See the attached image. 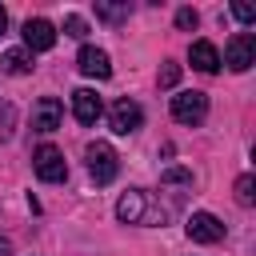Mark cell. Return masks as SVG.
I'll list each match as a JSON object with an SVG mask.
<instances>
[{
	"mask_svg": "<svg viewBox=\"0 0 256 256\" xmlns=\"http://www.w3.org/2000/svg\"><path fill=\"white\" fill-rule=\"evenodd\" d=\"M196 24H200L196 8H180V12H176V28H196Z\"/></svg>",
	"mask_w": 256,
	"mask_h": 256,
	"instance_id": "d6986e66",
	"label": "cell"
},
{
	"mask_svg": "<svg viewBox=\"0 0 256 256\" xmlns=\"http://www.w3.org/2000/svg\"><path fill=\"white\" fill-rule=\"evenodd\" d=\"M64 120V104L56 96H40L32 104V132H56Z\"/></svg>",
	"mask_w": 256,
	"mask_h": 256,
	"instance_id": "8992f818",
	"label": "cell"
},
{
	"mask_svg": "<svg viewBox=\"0 0 256 256\" xmlns=\"http://www.w3.org/2000/svg\"><path fill=\"white\" fill-rule=\"evenodd\" d=\"M232 16H236L240 24H252V20H256V8H252V4H232Z\"/></svg>",
	"mask_w": 256,
	"mask_h": 256,
	"instance_id": "44dd1931",
	"label": "cell"
},
{
	"mask_svg": "<svg viewBox=\"0 0 256 256\" xmlns=\"http://www.w3.org/2000/svg\"><path fill=\"white\" fill-rule=\"evenodd\" d=\"M0 256H12V244L8 240H0Z\"/></svg>",
	"mask_w": 256,
	"mask_h": 256,
	"instance_id": "7402d4cb",
	"label": "cell"
},
{
	"mask_svg": "<svg viewBox=\"0 0 256 256\" xmlns=\"http://www.w3.org/2000/svg\"><path fill=\"white\" fill-rule=\"evenodd\" d=\"M220 64H228L232 72H248L252 64H256V36L252 32H236L228 44H224V60Z\"/></svg>",
	"mask_w": 256,
	"mask_h": 256,
	"instance_id": "7a4b0ae2",
	"label": "cell"
},
{
	"mask_svg": "<svg viewBox=\"0 0 256 256\" xmlns=\"http://www.w3.org/2000/svg\"><path fill=\"white\" fill-rule=\"evenodd\" d=\"M64 32L76 36V40H84V36H88V20H84V16H64Z\"/></svg>",
	"mask_w": 256,
	"mask_h": 256,
	"instance_id": "e0dca14e",
	"label": "cell"
},
{
	"mask_svg": "<svg viewBox=\"0 0 256 256\" xmlns=\"http://www.w3.org/2000/svg\"><path fill=\"white\" fill-rule=\"evenodd\" d=\"M116 220H124V224L144 220V192H140V188H128V192L116 200Z\"/></svg>",
	"mask_w": 256,
	"mask_h": 256,
	"instance_id": "7c38bea8",
	"label": "cell"
},
{
	"mask_svg": "<svg viewBox=\"0 0 256 256\" xmlns=\"http://www.w3.org/2000/svg\"><path fill=\"white\" fill-rule=\"evenodd\" d=\"M84 156H88V172H92L96 184H112V180H116V172H120V156L112 152V144L96 140V144H88Z\"/></svg>",
	"mask_w": 256,
	"mask_h": 256,
	"instance_id": "6da1fadb",
	"label": "cell"
},
{
	"mask_svg": "<svg viewBox=\"0 0 256 256\" xmlns=\"http://www.w3.org/2000/svg\"><path fill=\"white\" fill-rule=\"evenodd\" d=\"M4 28H8V12L0 8V32H4Z\"/></svg>",
	"mask_w": 256,
	"mask_h": 256,
	"instance_id": "603a6c76",
	"label": "cell"
},
{
	"mask_svg": "<svg viewBox=\"0 0 256 256\" xmlns=\"http://www.w3.org/2000/svg\"><path fill=\"white\" fill-rule=\"evenodd\" d=\"M188 60H192V68H196V72H216V68H220V52H216V44H212V40H192Z\"/></svg>",
	"mask_w": 256,
	"mask_h": 256,
	"instance_id": "8fae6325",
	"label": "cell"
},
{
	"mask_svg": "<svg viewBox=\"0 0 256 256\" xmlns=\"http://www.w3.org/2000/svg\"><path fill=\"white\" fill-rule=\"evenodd\" d=\"M56 44V28L48 20H28L24 24V52H48Z\"/></svg>",
	"mask_w": 256,
	"mask_h": 256,
	"instance_id": "9c48e42d",
	"label": "cell"
},
{
	"mask_svg": "<svg viewBox=\"0 0 256 256\" xmlns=\"http://www.w3.org/2000/svg\"><path fill=\"white\" fill-rule=\"evenodd\" d=\"M32 168H36V176H40L44 184H60V180L68 176L64 152H60V148H52V144H40V148H36V156H32Z\"/></svg>",
	"mask_w": 256,
	"mask_h": 256,
	"instance_id": "3957f363",
	"label": "cell"
},
{
	"mask_svg": "<svg viewBox=\"0 0 256 256\" xmlns=\"http://www.w3.org/2000/svg\"><path fill=\"white\" fill-rule=\"evenodd\" d=\"M12 128H16V108L0 100V140H12Z\"/></svg>",
	"mask_w": 256,
	"mask_h": 256,
	"instance_id": "2e32d148",
	"label": "cell"
},
{
	"mask_svg": "<svg viewBox=\"0 0 256 256\" xmlns=\"http://www.w3.org/2000/svg\"><path fill=\"white\" fill-rule=\"evenodd\" d=\"M76 68H80L84 76H92V80H108V76H112V60H108V52H104V48H92V44L80 48Z\"/></svg>",
	"mask_w": 256,
	"mask_h": 256,
	"instance_id": "ba28073f",
	"label": "cell"
},
{
	"mask_svg": "<svg viewBox=\"0 0 256 256\" xmlns=\"http://www.w3.org/2000/svg\"><path fill=\"white\" fill-rule=\"evenodd\" d=\"M176 80H180V64L168 60V64L160 68V88H176Z\"/></svg>",
	"mask_w": 256,
	"mask_h": 256,
	"instance_id": "ac0fdd59",
	"label": "cell"
},
{
	"mask_svg": "<svg viewBox=\"0 0 256 256\" xmlns=\"http://www.w3.org/2000/svg\"><path fill=\"white\" fill-rule=\"evenodd\" d=\"M236 204H244V208L256 204V176H252V172H244V176L236 180Z\"/></svg>",
	"mask_w": 256,
	"mask_h": 256,
	"instance_id": "9a60e30c",
	"label": "cell"
},
{
	"mask_svg": "<svg viewBox=\"0 0 256 256\" xmlns=\"http://www.w3.org/2000/svg\"><path fill=\"white\" fill-rule=\"evenodd\" d=\"M160 180H164V184H192V172H184V168H168Z\"/></svg>",
	"mask_w": 256,
	"mask_h": 256,
	"instance_id": "ffe728a7",
	"label": "cell"
},
{
	"mask_svg": "<svg viewBox=\"0 0 256 256\" xmlns=\"http://www.w3.org/2000/svg\"><path fill=\"white\" fill-rule=\"evenodd\" d=\"M108 124H112V132H120V136H128V132H136L140 124H144V108L136 104V100H116L112 104V112H108Z\"/></svg>",
	"mask_w": 256,
	"mask_h": 256,
	"instance_id": "5b68a950",
	"label": "cell"
},
{
	"mask_svg": "<svg viewBox=\"0 0 256 256\" xmlns=\"http://www.w3.org/2000/svg\"><path fill=\"white\" fill-rule=\"evenodd\" d=\"M208 116V96L204 92H176L172 96V120H180V124H200Z\"/></svg>",
	"mask_w": 256,
	"mask_h": 256,
	"instance_id": "277c9868",
	"label": "cell"
},
{
	"mask_svg": "<svg viewBox=\"0 0 256 256\" xmlns=\"http://www.w3.org/2000/svg\"><path fill=\"white\" fill-rule=\"evenodd\" d=\"M0 68H4L8 76H24V72H32V52L12 48V52H4V56H0Z\"/></svg>",
	"mask_w": 256,
	"mask_h": 256,
	"instance_id": "4fadbf2b",
	"label": "cell"
},
{
	"mask_svg": "<svg viewBox=\"0 0 256 256\" xmlns=\"http://www.w3.org/2000/svg\"><path fill=\"white\" fill-rule=\"evenodd\" d=\"M128 12H132V4H128V0H120V4L96 0V16H100V20H108V24H120V20H128Z\"/></svg>",
	"mask_w": 256,
	"mask_h": 256,
	"instance_id": "5bb4252c",
	"label": "cell"
},
{
	"mask_svg": "<svg viewBox=\"0 0 256 256\" xmlns=\"http://www.w3.org/2000/svg\"><path fill=\"white\" fill-rule=\"evenodd\" d=\"M188 236L196 244H220L224 240V224L212 216V212H192L188 216Z\"/></svg>",
	"mask_w": 256,
	"mask_h": 256,
	"instance_id": "52a82bcc",
	"label": "cell"
},
{
	"mask_svg": "<svg viewBox=\"0 0 256 256\" xmlns=\"http://www.w3.org/2000/svg\"><path fill=\"white\" fill-rule=\"evenodd\" d=\"M100 112H104V104H100V96H96L92 88H76V92H72V116H76L80 124H96Z\"/></svg>",
	"mask_w": 256,
	"mask_h": 256,
	"instance_id": "30bf717a",
	"label": "cell"
}]
</instances>
